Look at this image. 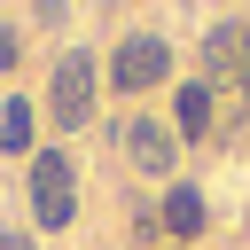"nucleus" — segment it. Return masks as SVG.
I'll list each match as a JSON object with an SVG mask.
<instances>
[{
  "instance_id": "obj_1",
  "label": "nucleus",
  "mask_w": 250,
  "mask_h": 250,
  "mask_svg": "<svg viewBox=\"0 0 250 250\" xmlns=\"http://www.w3.org/2000/svg\"><path fill=\"white\" fill-rule=\"evenodd\" d=\"M23 203H31V234H47V242H62V234L78 227V156H70L62 141L31 148V164H23Z\"/></svg>"
},
{
  "instance_id": "obj_2",
  "label": "nucleus",
  "mask_w": 250,
  "mask_h": 250,
  "mask_svg": "<svg viewBox=\"0 0 250 250\" xmlns=\"http://www.w3.org/2000/svg\"><path fill=\"white\" fill-rule=\"evenodd\" d=\"M172 70H180V39H172V31H148V23L125 31V39H109V55H102V86L125 94V102L172 86Z\"/></svg>"
},
{
  "instance_id": "obj_3",
  "label": "nucleus",
  "mask_w": 250,
  "mask_h": 250,
  "mask_svg": "<svg viewBox=\"0 0 250 250\" xmlns=\"http://www.w3.org/2000/svg\"><path fill=\"white\" fill-rule=\"evenodd\" d=\"M39 109L55 117V133H62V141L94 125V109H102V55H94L86 39H70V47L55 55V70H47V94H39Z\"/></svg>"
},
{
  "instance_id": "obj_4",
  "label": "nucleus",
  "mask_w": 250,
  "mask_h": 250,
  "mask_svg": "<svg viewBox=\"0 0 250 250\" xmlns=\"http://www.w3.org/2000/svg\"><path fill=\"white\" fill-rule=\"evenodd\" d=\"M117 156H125L133 180H156V188L180 180V141H172V125L148 117V109H125V125H117Z\"/></svg>"
},
{
  "instance_id": "obj_5",
  "label": "nucleus",
  "mask_w": 250,
  "mask_h": 250,
  "mask_svg": "<svg viewBox=\"0 0 250 250\" xmlns=\"http://www.w3.org/2000/svg\"><path fill=\"white\" fill-rule=\"evenodd\" d=\"M156 227L172 234V250H195V242L211 234V195H203L195 180H172V188H156Z\"/></svg>"
},
{
  "instance_id": "obj_6",
  "label": "nucleus",
  "mask_w": 250,
  "mask_h": 250,
  "mask_svg": "<svg viewBox=\"0 0 250 250\" xmlns=\"http://www.w3.org/2000/svg\"><path fill=\"white\" fill-rule=\"evenodd\" d=\"M164 125H172L180 148L211 141V133H219V94H211L203 78H172V109H164Z\"/></svg>"
},
{
  "instance_id": "obj_7",
  "label": "nucleus",
  "mask_w": 250,
  "mask_h": 250,
  "mask_svg": "<svg viewBox=\"0 0 250 250\" xmlns=\"http://www.w3.org/2000/svg\"><path fill=\"white\" fill-rule=\"evenodd\" d=\"M203 86H242V23H211L203 31Z\"/></svg>"
},
{
  "instance_id": "obj_8",
  "label": "nucleus",
  "mask_w": 250,
  "mask_h": 250,
  "mask_svg": "<svg viewBox=\"0 0 250 250\" xmlns=\"http://www.w3.org/2000/svg\"><path fill=\"white\" fill-rule=\"evenodd\" d=\"M31 133H39L31 125V94H0V156H23L31 164V148H39Z\"/></svg>"
},
{
  "instance_id": "obj_9",
  "label": "nucleus",
  "mask_w": 250,
  "mask_h": 250,
  "mask_svg": "<svg viewBox=\"0 0 250 250\" xmlns=\"http://www.w3.org/2000/svg\"><path fill=\"white\" fill-rule=\"evenodd\" d=\"M23 31H70V8H62V0H39V8L23 16Z\"/></svg>"
},
{
  "instance_id": "obj_10",
  "label": "nucleus",
  "mask_w": 250,
  "mask_h": 250,
  "mask_svg": "<svg viewBox=\"0 0 250 250\" xmlns=\"http://www.w3.org/2000/svg\"><path fill=\"white\" fill-rule=\"evenodd\" d=\"M16 62H23V23L0 16V70H16Z\"/></svg>"
},
{
  "instance_id": "obj_11",
  "label": "nucleus",
  "mask_w": 250,
  "mask_h": 250,
  "mask_svg": "<svg viewBox=\"0 0 250 250\" xmlns=\"http://www.w3.org/2000/svg\"><path fill=\"white\" fill-rule=\"evenodd\" d=\"M0 250H39V234L31 227H0Z\"/></svg>"
},
{
  "instance_id": "obj_12",
  "label": "nucleus",
  "mask_w": 250,
  "mask_h": 250,
  "mask_svg": "<svg viewBox=\"0 0 250 250\" xmlns=\"http://www.w3.org/2000/svg\"><path fill=\"white\" fill-rule=\"evenodd\" d=\"M242 94H250V23H242Z\"/></svg>"
}]
</instances>
